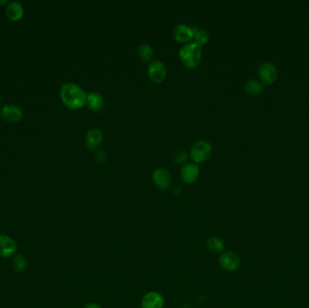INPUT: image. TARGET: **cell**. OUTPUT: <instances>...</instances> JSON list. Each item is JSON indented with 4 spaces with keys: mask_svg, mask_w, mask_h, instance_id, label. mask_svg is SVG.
<instances>
[{
    "mask_svg": "<svg viewBox=\"0 0 309 308\" xmlns=\"http://www.w3.org/2000/svg\"><path fill=\"white\" fill-rule=\"evenodd\" d=\"M152 178L154 183L160 189H167L171 183V175L170 172L164 168V167H158L153 172Z\"/></svg>",
    "mask_w": 309,
    "mask_h": 308,
    "instance_id": "30bf717a",
    "label": "cell"
},
{
    "mask_svg": "<svg viewBox=\"0 0 309 308\" xmlns=\"http://www.w3.org/2000/svg\"><path fill=\"white\" fill-rule=\"evenodd\" d=\"M1 116L8 122L16 123L22 120L23 110L20 107L14 104H6L1 109Z\"/></svg>",
    "mask_w": 309,
    "mask_h": 308,
    "instance_id": "9c48e42d",
    "label": "cell"
},
{
    "mask_svg": "<svg viewBox=\"0 0 309 308\" xmlns=\"http://www.w3.org/2000/svg\"><path fill=\"white\" fill-rule=\"evenodd\" d=\"M84 308H101L98 304L96 303H88L85 305V307Z\"/></svg>",
    "mask_w": 309,
    "mask_h": 308,
    "instance_id": "603a6c76",
    "label": "cell"
},
{
    "mask_svg": "<svg viewBox=\"0 0 309 308\" xmlns=\"http://www.w3.org/2000/svg\"><path fill=\"white\" fill-rule=\"evenodd\" d=\"M13 268L18 272V273H23L27 270L28 266V263L27 258L24 257L21 254H17L15 255L13 257Z\"/></svg>",
    "mask_w": 309,
    "mask_h": 308,
    "instance_id": "ac0fdd59",
    "label": "cell"
},
{
    "mask_svg": "<svg viewBox=\"0 0 309 308\" xmlns=\"http://www.w3.org/2000/svg\"><path fill=\"white\" fill-rule=\"evenodd\" d=\"M212 153H213V148H212L211 143L204 139L198 140L197 142L195 143L190 151L192 159L198 163L208 159Z\"/></svg>",
    "mask_w": 309,
    "mask_h": 308,
    "instance_id": "3957f363",
    "label": "cell"
},
{
    "mask_svg": "<svg viewBox=\"0 0 309 308\" xmlns=\"http://www.w3.org/2000/svg\"><path fill=\"white\" fill-rule=\"evenodd\" d=\"M24 12L22 4L17 1L9 3L6 7V17L12 21H18L21 19L24 16Z\"/></svg>",
    "mask_w": 309,
    "mask_h": 308,
    "instance_id": "9a60e30c",
    "label": "cell"
},
{
    "mask_svg": "<svg viewBox=\"0 0 309 308\" xmlns=\"http://www.w3.org/2000/svg\"><path fill=\"white\" fill-rule=\"evenodd\" d=\"M96 160H98L99 162H105L108 158V154L106 151L104 150H100L95 154Z\"/></svg>",
    "mask_w": 309,
    "mask_h": 308,
    "instance_id": "7402d4cb",
    "label": "cell"
},
{
    "mask_svg": "<svg viewBox=\"0 0 309 308\" xmlns=\"http://www.w3.org/2000/svg\"><path fill=\"white\" fill-rule=\"evenodd\" d=\"M245 91L250 95H259L263 91V86L258 80H248L245 84Z\"/></svg>",
    "mask_w": 309,
    "mask_h": 308,
    "instance_id": "ffe728a7",
    "label": "cell"
},
{
    "mask_svg": "<svg viewBox=\"0 0 309 308\" xmlns=\"http://www.w3.org/2000/svg\"><path fill=\"white\" fill-rule=\"evenodd\" d=\"M103 135L101 129L93 128L89 129L85 136V145L89 149H96L102 142Z\"/></svg>",
    "mask_w": 309,
    "mask_h": 308,
    "instance_id": "8fae6325",
    "label": "cell"
},
{
    "mask_svg": "<svg viewBox=\"0 0 309 308\" xmlns=\"http://www.w3.org/2000/svg\"><path fill=\"white\" fill-rule=\"evenodd\" d=\"M17 242L6 234H0V257L9 258L16 255Z\"/></svg>",
    "mask_w": 309,
    "mask_h": 308,
    "instance_id": "277c9868",
    "label": "cell"
},
{
    "mask_svg": "<svg viewBox=\"0 0 309 308\" xmlns=\"http://www.w3.org/2000/svg\"><path fill=\"white\" fill-rule=\"evenodd\" d=\"M259 78L261 81L265 84H270L273 81H275L278 76V71L274 64L269 62L261 63L259 65Z\"/></svg>",
    "mask_w": 309,
    "mask_h": 308,
    "instance_id": "52a82bcc",
    "label": "cell"
},
{
    "mask_svg": "<svg viewBox=\"0 0 309 308\" xmlns=\"http://www.w3.org/2000/svg\"><path fill=\"white\" fill-rule=\"evenodd\" d=\"M174 162H176V163H178V164H183V163H185L187 158H188V155H187V153H186V150H183V149H180V150H177L175 153L174 154Z\"/></svg>",
    "mask_w": 309,
    "mask_h": 308,
    "instance_id": "44dd1931",
    "label": "cell"
},
{
    "mask_svg": "<svg viewBox=\"0 0 309 308\" xmlns=\"http://www.w3.org/2000/svg\"><path fill=\"white\" fill-rule=\"evenodd\" d=\"M219 263L221 267L226 271L232 272L240 268L241 259L235 252L226 251L221 254L219 257Z\"/></svg>",
    "mask_w": 309,
    "mask_h": 308,
    "instance_id": "5b68a950",
    "label": "cell"
},
{
    "mask_svg": "<svg viewBox=\"0 0 309 308\" xmlns=\"http://www.w3.org/2000/svg\"><path fill=\"white\" fill-rule=\"evenodd\" d=\"M207 249L210 252L214 254H218L224 251L225 249V242L218 236H212L207 240Z\"/></svg>",
    "mask_w": 309,
    "mask_h": 308,
    "instance_id": "e0dca14e",
    "label": "cell"
},
{
    "mask_svg": "<svg viewBox=\"0 0 309 308\" xmlns=\"http://www.w3.org/2000/svg\"><path fill=\"white\" fill-rule=\"evenodd\" d=\"M6 3H7V0H3V1H0V6L4 5V4H6Z\"/></svg>",
    "mask_w": 309,
    "mask_h": 308,
    "instance_id": "cb8c5ba5",
    "label": "cell"
},
{
    "mask_svg": "<svg viewBox=\"0 0 309 308\" xmlns=\"http://www.w3.org/2000/svg\"><path fill=\"white\" fill-rule=\"evenodd\" d=\"M179 57L182 63L187 67H196L202 58L201 46H198L195 42L184 45L180 48Z\"/></svg>",
    "mask_w": 309,
    "mask_h": 308,
    "instance_id": "7a4b0ae2",
    "label": "cell"
},
{
    "mask_svg": "<svg viewBox=\"0 0 309 308\" xmlns=\"http://www.w3.org/2000/svg\"><path fill=\"white\" fill-rule=\"evenodd\" d=\"M165 299L163 296L156 291L146 293L141 300L142 308H163Z\"/></svg>",
    "mask_w": 309,
    "mask_h": 308,
    "instance_id": "ba28073f",
    "label": "cell"
},
{
    "mask_svg": "<svg viewBox=\"0 0 309 308\" xmlns=\"http://www.w3.org/2000/svg\"><path fill=\"white\" fill-rule=\"evenodd\" d=\"M147 75L154 82L158 83L163 81L167 76V67L165 63L158 60L153 61L147 67Z\"/></svg>",
    "mask_w": 309,
    "mask_h": 308,
    "instance_id": "8992f818",
    "label": "cell"
},
{
    "mask_svg": "<svg viewBox=\"0 0 309 308\" xmlns=\"http://www.w3.org/2000/svg\"><path fill=\"white\" fill-rule=\"evenodd\" d=\"M174 37L179 42H187L193 38V31L191 26L186 24H178L173 30Z\"/></svg>",
    "mask_w": 309,
    "mask_h": 308,
    "instance_id": "4fadbf2b",
    "label": "cell"
},
{
    "mask_svg": "<svg viewBox=\"0 0 309 308\" xmlns=\"http://www.w3.org/2000/svg\"><path fill=\"white\" fill-rule=\"evenodd\" d=\"M60 97L68 108L77 109L86 103L87 93L76 83L66 82L61 87Z\"/></svg>",
    "mask_w": 309,
    "mask_h": 308,
    "instance_id": "6da1fadb",
    "label": "cell"
},
{
    "mask_svg": "<svg viewBox=\"0 0 309 308\" xmlns=\"http://www.w3.org/2000/svg\"><path fill=\"white\" fill-rule=\"evenodd\" d=\"M138 53L141 59L147 62L154 56V50L149 44L144 43L138 47Z\"/></svg>",
    "mask_w": 309,
    "mask_h": 308,
    "instance_id": "d6986e66",
    "label": "cell"
},
{
    "mask_svg": "<svg viewBox=\"0 0 309 308\" xmlns=\"http://www.w3.org/2000/svg\"><path fill=\"white\" fill-rule=\"evenodd\" d=\"M86 104L88 108L94 110V111H100L104 107V99L102 97L101 93L97 92H91L87 93V100Z\"/></svg>",
    "mask_w": 309,
    "mask_h": 308,
    "instance_id": "5bb4252c",
    "label": "cell"
},
{
    "mask_svg": "<svg viewBox=\"0 0 309 308\" xmlns=\"http://www.w3.org/2000/svg\"><path fill=\"white\" fill-rule=\"evenodd\" d=\"M192 31H193V38L194 42L197 44L199 46H203L205 44H207L209 41V33L206 29L202 28L197 26H192Z\"/></svg>",
    "mask_w": 309,
    "mask_h": 308,
    "instance_id": "2e32d148",
    "label": "cell"
},
{
    "mask_svg": "<svg viewBox=\"0 0 309 308\" xmlns=\"http://www.w3.org/2000/svg\"><path fill=\"white\" fill-rule=\"evenodd\" d=\"M200 169L198 166L193 163H188L181 168L182 179L187 183H192L197 181L199 177Z\"/></svg>",
    "mask_w": 309,
    "mask_h": 308,
    "instance_id": "7c38bea8",
    "label": "cell"
}]
</instances>
